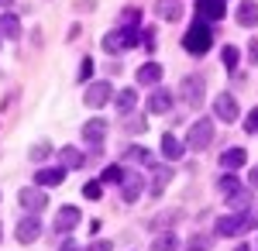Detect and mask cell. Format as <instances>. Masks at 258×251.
<instances>
[{
    "instance_id": "cell-31",
    "label": "cell",
    "mask_w": 258,
    "mask_h": 251,
    "mask_svg": "<svg viewBox=\"0 0 258 251\" xmlns=\"http://www.w3.org/2000/svg\"><path fill=\"white\" fill-rule=\"evenodd\" d=\"M48 152H52V145H48V141H38V145L28 152V158H31V162H41V158H45Z\"/></svg>"
},
{
    "instance_id": "cell-5",
    "label": "cell",
    "mask_w": 258,
    "mask_h": 251,
    "mask_svg": "<svg viewBox=\"0 0 258 251\" xmlns=\"http://www.w3.org/2000/svg\"><path fill=\"white\" fill-rule=\"evenodd\" d=\"M179 93H182V100L197 110V107H203V100H207V79L203 76H186L179 83Z\"/></svg>"
},
{
    "instance_id": "cell-32",
    "label": "cell",
    "mask_w": 258,
    "mask_h": 251,
    "mask_svg": "<svg viewBox=\"0 0 258 251\" xmlns=\"http://www.w3.org/2000/svg\"><path fill=\"white\" fill-rule=\"evenodd\" d=\"M124 131H131V135H141V131H148V124H145V117H127Z\"/></svg>"
},
{
    "instance_id": "cell-38",
    "label": "cell",
    "mask_w": 258,
    "mask_h": 251,
    "mask_svg": "<svg viewBox=\"0 0 258 251\" xmlns=\"http://www.w3.org/2000/svg\"><path fill=\"white\" fill-rule=\"evenodd\" d=\"M248 62H251V66H258V38L248 41Z\"/></svg>"
},
{
    "instance_id": "cell-14",
    "label": "cell",
    "mask_w": 258,
    "mask_h": 251,
    "mask_svg": "<svg viewBox=\"0 0 258 251\" xmlns=\"http://www.w3.org/2000/svg\"><path fill=\"white\" fill-rule=\"evenodd\" d=\"M62 179H66V169H62V165L38 169V172H35V182H38L41 190H45V186H62Z\"/></svg>"
},
{
    "instance_id": "cell-39",
    "label": "cell",
    "mask_w": 258,
    "mask_h": 251,
    "mask_svg": "<svg viewBox=\"0 0 258 251\" xmlns=\"http://www.w3.org/2000/svg\"><path fill=\"white\" fill-rule=\"evenodd\" d=\"M59 251H83L80 244H76V241H69V237H66V241H62L59 244Z\"/></svg>"
},
{
    "instance_id": "cell-22",
    "label": "cell",
    "mask_w": 258,
    "mask_h": 251,
    "mask_svg": "<svg viewBox=\"0 0 258 251\" xmlns=\"http://www.w3.org/2000/svg\"><path fill=\"white\" fill-rule=\"evenodd\" d=\"M0 38H21L18 14H0Z\"/></svg>"
},
{
    "instance_id": "cell-19",
    "label": "cell",
    "mask_w": 258,
    "mask_h": 251,
    "mask_svg": "<svg viewBox=\"0 0 258 251\" xmlns=\"http://www.w3.org/2000/svg\"><path fill=\"white\" fill-rule=\"evenodd\" d=\"M169 182H172V169H169V165H155V175H152V190H148V193H152V196H162Z\"/></svg>"
},
{
    "instance_id": "cell-11",
    "label": "cell",
    "mask_w": 258,
    "mask_h": 251,
    "mask_svg": "<svg viewBox=\"0 0 258 251\" xmlns=\"http://www.w3.org/2000/svg\"><path fill=\"white\" fill-rule=\"evenodd\" d=\"M214 117H220L224 124L238 120V100L231 97V93H220V97L214 100Z\"/></svg>"
},
{
    "instance_id": "cell-44",
    "label": "cell",
    "mask_w": 258,
    "mask_h": 251,
    "mask_svg": "<svg viewBox=\"0 0 258 251\" xmlns=\"http://www.w3.org/2000/svg\"><path fill=\"white\" fill-rule=\"evenodd\" d=\"M0 237H4V227H0Z\"/></svg>"
},
{
    "instance_id": "cell-8",
    "label": "cell",
    "mask_w": 258,
    "mask_h": 251,
    "mask_svg": "<svg viewBox=\"0 0 258 251\" xmlns=\"http://www.w3.org/2000/svg\"><path fill=\"white\" fill-rule=\"evenodd\" d=\"M83 220V213L76 210V207H59L55 210V220H52V234H66V231H73L76 224Z\"/></svg>"
},
{
    "instance_id": "cell-26",
    "label": "cell",
    "mask_w": 258,
    "mask_h": 251,
    "mask_svg": "<svg viewBox=\"0 0 258 251\" xmlns=\"http://www.w3.org/2000/svg\"><path fill=\"white\" fill-rule=\"evenodd\" d=\"M114 103H117L120 114H131V110H135V103H138V90H131V86H127V90H120Z\"/></svg>"
},
{
    "instance_id": "cell-7",
    "label": "cell",
    "mask_w": 258,
    "mask_h": 251,
    "mask_svg": "<svg viewBox=\"0 0 258 251\" xmlns=\"http://www.w3.org/2000/svg\"><path fill=\"white\" fill-rule=\"evenodd\" d=\"M18 200H21V207H24V210H31V213H38V210L48 207V196H45L41 186H24V190L18 193Z\"/></svg>"
},
{
    "instance_id": "cell-30",
    "label": "cell",
    "mask_w": 258,
    "mask_h": 251,
    "mask_svg": "<svg viewBox=\"0 0 258 251\" xmlns=\"http://www.w3.org/2000/svg\"><path fill=\"white\" fill-rule=\"evenodd\" d=\"M238 58H241V52H238V48H234V45H227V48H224V66H227L231 73L238 69Z\"/></svg>"
},
{
    "instance_id": "cell-12",
    "label": "cell",
    "mask_w": 258,
    "mask_h": 251,
    "mask_svg": "<svg viewBox=\"0 0 258 251\" xmlns=\"http://www.w3.org/2000/svg\"><path fill=\"white\" fill-rule=\"evenodd\" d=\"M172 110V93L165 86H152V97H148V114H169Z\"/></svg>"
},
{
    "instance_id": "cell-27",
    "label": "cell",
    "mask_w": 258,
    "mask_h": 251,
    "mask_svg": "<svg viewBox=\"0 0 258 251\" xmlns=\"http://www.w3.org/2000/svg\"><path fill=\"white\" fill-rule=\"evenodd\" d=\"M179 248V237L172 231H165V234H159L155 241H152V251H176Z\"/></svg>"
},
{
    "instance_id": "cell-6",
    "label": "cell",
    "mask_w": 258,
    "mask_h": 251,
    "mask_svg": "<svg viewBox=\"0 0 258 251\" xmlns=\"http://www.w3.org/2000/svg\"><path fill=\"white\" fill-rule=\"evenodd\" d=\"M110 97H114V86H110V83H90L83 103H86V107H93V110H100V107H107V103H110Z\"/></svg>"
},
{
    "instance_id": "cell-37",
    "label": "cell",
    "mask_w": 258,
    "mask_h": 251,
    "mask_svg": "<svg viewBox=\"0 0 258 251\" xmlns=\"http://www.w3.org/2000/svg\"><path fill=\"white\" fill-rule=\"evenodd\" d=\"M141 48L145 52H155V31H141Z\"/></svg>"
},
{
    "instance_id": "cell-17",
    "label": "cell",
    "mask_w": 258,
    "mask_h": 251,
    "mask_svg": "<svg viewBox=\"0 0 258 251\" xmlns=\"http://www.w3.org/2000/svg\"><path fill=\"white\" fill-rule=\"evenodd\" d=\"M162 79V66L159 62H145L138 69V86H159Z\"/></svg>"
},
{
    "instance_id": "cell-4",
    "label": "cell",
    "mask_w": 258,
    "mask_h": 251,
    "mask_svg": "<svg viewBox=\"0 0 258 251\" xmlns=\"http://www.w3.org/2000/svg\"><path fill=\"white\" fill-rule=\"evenodd\" d=\"M255 224V217L244 210V213H227V217H220L217 224H214V231H217V237H234V234L248 231Z\"/></svg>"
},
{
    "instance_id": "cell-15",
    "label": "cell",
    "mask_w": 258,
    "mask_h": 251,
    "mask_svg": "<svg viewBox=\"0 0 258 251\" xmlns=\"http://www.w3.org/2000/svg\"><path fill=\"white\" fill-rule=\"evenodd\" d=\"M244 162H248V152H244V148H227V152L220 155V169H224V172H234Z\"/></svg>"
},
{
    "instance_id": "cell-33",
    "label": "cell",
    "mask_w": 258,
    "mask_h": 251,
    "mask_svg": "<svg viewBox=\"0 0 258 251\" xmlns=\"http://www.w3.org/2000/svg\"><path fill=\"white\" fill-rule=\"evenodd\" d=\"M186 251H210V237H189V244H186Z\"/></svg>"
},
{
    "instance_id": "cell-1",
    "label": "cell",
    "mask_w": 258,
    "mask_h": 251,
    "mask_svg": "<svg viewBox=\"0 0 258 251\" xmlns=\"http://www.w3.org/2000/svg\"><path fill=\"white\" fill-rule=\"evenodd\" d=\"M210 45H214V31H210V24H207V21H193V28L182 35V48H186L193 58H203L207 52H210Z\"/></svg>"
},
{
    "instance_id": "cell-24",
    "label": "cell",
    "mask_w": 258,
    "mask_h": 251,
    "mask_svg": "<svg viewBox=\"0 0 258 251\" xmlns=\"http://www.w3.org/2000/svg\"><path fill=\"white\" fill-rule=\"evenodd\" d=\"M217 190H220L224 196H234L238 190H244V182H241V179H238L234 172H224V175L217 179Z\"/></svg>"
},
{
    "instance_id": "cell-20",
    "label": "cell",
    "mask_w": 258,
    "mask_h": 251,
    "mask_svg": "<svg viewBox=\"0 0 258 251\" xmlns=\"http://www.w3.org/2000/svg\"><path fill=\"white\" fill-rule=\"evenodd\" d=\"M238 24H241V28H255V24H258V4H255V0L238 4Z\"/></svg>"
},
{
    "instance_id": "cell-10",
    "label": "cell",
    "mask_w": 258,
    "mask_h": 251,
    "mask_svg": "<svg viewBox=\"0 0 258 251\" xmlns=\"http://www.w3.org/2000/svg\"><path fill=\"white\" fill-rule=\"evenodd\" d=\"M18 241L21 244H31V241H38V234H41V220H38V213H28V217H21L18 220Z\"/></svg>"
},
{
    "instance_id": "cell-21",
    "label": "cell",
    "mask_w": 258,
    "mask_h": 251,
    "mask_svg": "<svg viewBox=\"0 0 258 251\" xmlns=\"http://www.w3.org/2000/svg\"><path fill=\"white\" fill-rule=\"evenodd\" d=\"M59 165L69 172V169H83V155H80V148H73V145H66L59 152Z\"/></svg>"
},
{
    "instance_id": "cell-35",
    "label": "cell",
    "mask_w": 258,
    "mask_h": 251,
    "mask_svg": "<svg viewBox=\"0 0 258 251\" xmlns=\"http://www.w3.org/2000/svg\"><path fill=\"white\" fill-rule=\"evenodd\" d=\"M83 196H86V200H100V196H103V186H100V182H86V186H83Z\"/></svg>"
},
{
    "instance_id": "cell-25",
    "label": "cell",
    "mask_w": 258,
    "mask_h": 251,
    "mask_svg": "<svg viewBox=\"0 0 258 251\" xmlns=\"http://www.w3.org/2000/svg\"><path fill=\"white\" fill-rule=\"evenodd\" d=\"M227 203H231V210H234V213L251 210V190H248V186H244V190H238L234 196H227Z\"/></svg>"
},
{
    "instance_id": "cell-42",
    "label": "cell",
    "mask_w": 258,
    "mask_h": 251,
    "mask_svg": "<svg viewBox=\"0 0 258 251\" xmlns=\"http://www.w3.org/2000/svg\"><path fill=\"white\" fill-rule=\"evenodd\" d=\"M234 251H251V248H248V244H238V248H234Z\"/></svg>"
},
{
    "instance_id": "cell-29",
    "label": "cell",
    "mask_w": 258,
    "mask_h": 251,
    "mask_svg": "<svg viewBox=\"0 0 258 251\" xmlns=\"http://www.w3.org/2000/svg\"><path fill=\"white\" fill-rule=\"evenodd\" d=\"M141 24V11L138 7H124V14H120V28H138Z\"/></svg>"
},
{
    "instance_id": "cell-34",
    "label": "cell",
    "mask_w": 258,
    "mask_h": 251,
    "mask_svg": "<svg viewBox=\"0 0 258 251\" xmlns=\"http://www.w3.org/2000/svg\"><path fill=\"white\" fill-rule=\"evenodd\" d=\"M244 131H248V135H258V107L248 110V117H244Z\"/></svg>"
},
{
    "instance_id": "cell-2",
    "label": "cell",
    "mask_w": 258,
    "mask_h": 251,
    "mask_svg": "<svg viewBox=\"0 0 258 251\" xmlns=\"http://www.w3.org/2000/svg\"><path fill=\"white\" fill-rule=\"evenodd\" d=\"M141 41V31L138 28H114V31H107L103 35V52L110 55H120V52H127V48H135Z\"/></svg>"
},
{
    "instance_id": "cell-28",
    "label": "cell",
    "mask_w": 258,
    "mask_h": 251,
    "mask_svg": "<svg viewBox=\"0 0 258 251\" xmlns=\"http://www.w3.org/2000/svg\"><path fill=\"white\" fill-rule=\"evenodd\" d=\"M120 179H124V169L120 165H107L103 175H100V182H107V186H120Z\"/></svg>"
},
{
    "instance_id": "cell-3",
    "label": "cell",
    "mask_w": 258,
    "mask_h": 251,
    "mask_svg": "<svg viewBox=\"0 0 258 251\" xmlns=\"http://www.w3.org/2000/svg\"><path fill=\"white\" fill-rule=\"evenodd\" d=\"M210 141H214V120H210V117H200V120H193V128L186 131V148L203 152Z\"/></svg>"
},
{
    "instance_id": "cell-40",
    "label": "cell",
    "mask_w": 258,
    "mask_h": 251,
    "mask_svg": "<svg viewBox=\"0 0 258 251\" xmlns=\"http://www.w3.org/2000/svg\"><path fill=\"white\" fill-rule=\"evenodd\" d=\"M90 251H110V241H97V244H93Z\"/></svg>"
},
{
    "instance_id": "cell-43",
    "label": "cell",
    "mask_w": 258,
    "mask_h": 251,
    "mask_svg": "<svg viewBox=\"0 0 258 251\" xmlns=\"http://www.w3.org/2000/svg\"><path fill=\"white\" fill-rule=\"evenodd\" d=\"M11 4H14V0H0V7H11Z\"/></svg>"
},
{
    "instance_id": "cell-16",
    "label": "cell",
    "mask_w": 258,
    "mask_h": 251,
    "mask_svg": "<svg viewBox=\"0 0 258 251\" xmlns=\"http://www.w3.org/2000/svg\"><path fill=\"white\" fill-rule=\"evenodd\" d=\"M107 138V124L100 120V117H93V120H86L83 124V141H90V145H100Z\"/></svg>"
},
{
    "instance_id": "cell-23",
    "label": "cell",
    "mask_w": 258,
    "mask_h": 251,
    "mask_svg": "<svg viewBox=\"0 0 258 251\" xmlns=\"http://www.w3.org/2000/svg\"><path fill=\"white\" fill-rule=\"evenodd\" d=\"M155 14L165 21H179L182 18V7H179V0H159L155 4Z\"/></svg>"
},
{
    "instance_id": "cell-13",
    "label": "cell",
    "mask_w": 258,
    "mask_h": 251,
    "mask_svg": "<svg viewBox=\"0 0 258 251\" xmlns=\"http://www.w3.org/2000/svg\"><path fill=\"white\" fill-rule=\"evenodd\" d=\"M197 14H200V21H220L227 11H224V0H197Z\"/></svg>"
},
{
    "instance_id": "cell-9",
    "label": "cell",
    "mask_w": 258,
    "mask_h": 251,
    "mask_svg": "<svg viewBox=\"0 0 258 251\" xmlns=\"http://www.w3.org/2000/svg\"><path fill=\"white\" fill-rule=\"evenodd\" d=\"M141 193H145V175L124 172V179H120V196H124V203H138Z\"/></svg>"
},
{
    "instance_id": "cell-36",
    "label": "cell",
    "mask_w": 258,
    "mask_h": 251,
    "mask_svg": "<svg viewBox=\"0 0 258 251\" xmlns=\"http://www.w3.org/2000/svg\"><path fill=\"white\" fill-rule=\"evenodd\" d=\"M90 76H93V58L83 55V62H80V83H83V79H90Z\"/></svg>"
},
{
    "instance_id": "cell-18",
    "label": "cell",
    "mask_w": 258,
    "mask_h": 251,
    "mask_svg": "<svg viewBox=\"0 0 258 251\" xmlns=\"http://www.w3.org/2000/svg\"><path fill=\"white\" fill-rule=\"evenodd\" d=\"M182 152H186V145H182L176 135H162V155H165V162L182 158Z\"/></svg>"
},
{
    "instance_id": "cell-41",
    "label": "cell",
    "mask_w": 258,
    "mask_h": 251,
    "mask_svg": "<svg viewBox=\"0 0 258 251\" xmlns=\"http://www.w3.org/2000/svg\"><path fill=\"white\" fill-rule=\"evenodd\" d=\"M248 182H251V186H258V169H251V172H248Z\"/></svg>"
}]
</instances>
